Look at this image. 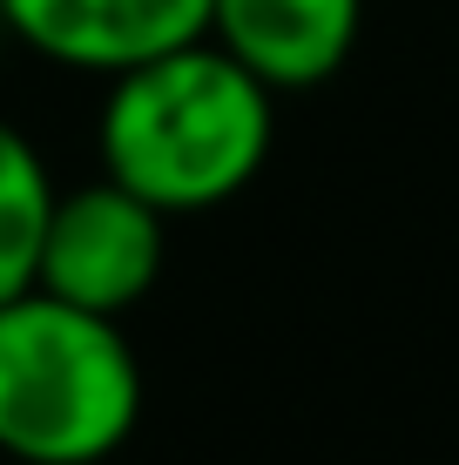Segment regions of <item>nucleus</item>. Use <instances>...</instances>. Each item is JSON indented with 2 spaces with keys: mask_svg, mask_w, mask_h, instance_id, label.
<instances>
[{
  "mask_svg": "<svg viewBox=\"0 0 459 465\" xmlns=\"http://www.w3.org/2000/svg\"><path fill=\"white\" fill-rule=\"evenodd\" d=\"M55 210V175L47 155L0 115V297L35 283V256H41V230Z\"/></svg>",
  "mask_w": 459,
  "mask_h": 465,
  "instance_id": "obj_6",
  "label": "nucleus"
},
{
  "mask_svg": "<svg viewBox=\"0 0 459 465\" xmlns=\"http://www.w3.org/2000/svg\"><path fill=\"white\" fill-rule=\"evenodd\" d=\"M203 35L271 94H304L358 54L365 0H210Z\"/></svg>",
  "mask_w": 459,
  "mask_h": 465,
  "instance_id": "obj_5",
  "label": "nucleus"
},
{
  "mask_svg": "<svg viewBox=\"0 0 459 465\" xmlns=\"http://www.w3.org/2000/svg\"><path fill=\"white\" fill-rule=\"evenodd\" d=\"M271 142L277 94L210 35L108 74L95 115L102 175L163 216H203L244 196L271 163Z\"/></svg>",
  "mask_w": 459,
  "mask_h": 465,
  "instance_id": "obj_1",
  "label": "nucleus"
},
{
  "mask_svg": "<svg viewBox=\"0 0 459 465\" xmlns=\"http://www.w3.org/2000/svg\"><path fill=\"white\" fill-rule=\"evenodd\" d=\"M142 425V358L122 317L55 291L0 297V459L102 465Z\"/></svg>",
  "mask_w": 459,
  "mask_h": 465,
  "instance_id": "obj_2",
  "label": "nucleus"
},
{
  "mask_svg": "<svg viewBox=\"0 0 459 465\" xmlns=\"http://www.w3.org/2000/svg\"><path fill=\"white\" fill-rule=\"evenodd\" d=\"M163 256H169V216L102 175V183H82V189H55L41 256H35V291L122 317L155 291Z\"/></svg>",
  "mask_w": 459,
  "mask_h": 465,
  "instance_id": "obj_3",
  "label": "nucleus"
},
{
  "mask_svg": "<svg viewBox=\"0 0 459 465\" xmlns=\"http://www.w3.org/2000/svg\"><path fill=\"white\" fill-rule=\"evenodd\" d=\"M210 27V0H0V35L68 74H122Z\"/></svg>",
  "mask_w": 459,
  "mask_h": 465,
  "instance_id": "obj_4",
  "label": "nucleus"
}]
</instances>
